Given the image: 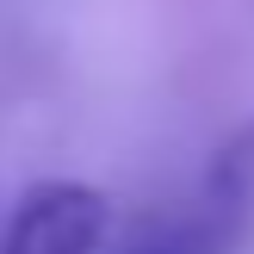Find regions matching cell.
I'll return each mask as SVG.
<instances>
[{
	"mask_svg": "<svg viewBox=\"0 0 254 254\" xmlns=\"http://www.w3.org/2000/svg\"><path fill=\"white\" fill-rule=\"evenodd\" d=\"M112 236V198L93 180H37L19 192L0 254H99Z\"/></svg>",
	"mask_w": 254,
	"mask_h": 254,
	"instance_id": "1",
	"label": "cell"
},
{
	"mask_svg": "<svg viewBox=\"0 0 254 254\" xmlns=\"http://www.w3.org/2000/svg\"><path fill=\"white\" fill-rule=\"evenodd\" d=\"M242 217L248 211L205 180V192L186 198V205H161V211L130 217L118 230V242L99 248V254H230Z\"/></svg>",
	"mask_w": 254,
	"mask_h": 254,
	"instance_id": "2",
	"label": "cell"
},
{
	"mask_svg": "<svg viewBox=\"0 0 254 254\" xmlns=\"http://www.w3.org/2000/svg\"><path fill=\"white\" fill-rule=\"evenodd\" d=\"M211 186L230 192L242 211H254V124H242V130L217 149V161H211Z\"/></svg>",
	"mask_w": 254,
	"mask_h": 254,
	"instance_id": "3",
	"label": "cell"
}]
</instances>
